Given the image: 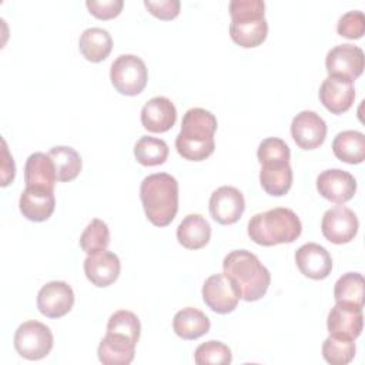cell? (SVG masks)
Returning a JSON list of instances; mask_svg holds the SVG:
<instances>
[{
    "label": "cell",
    "mask_w": 365,
    "mask_h": 365,
    "mask_svg": "<svg viewBox=\"0 0 365 365\" xmlns=\"http://www.w3.org/2000/svg\"><path fill=\"white\" fill-rule=\"evenodd\" d=\"M215 115L200 107L185 111L181 130L175 138L178 154L188 161H202L208 158L215 148L214 134L217 130Z\"/></svg>",
    "instance_id": "6da1fadb"
},
{
    "label": "cell",
    "mask_w": 365,
    "mask_h": 365,
    "mask_svg": "<svg viewBox=\"0 0 365 365\" xmlns=\"http://www.w3.org/2000/svg\"><path fill=\"white\" fill-rule=\"evenodd\" d=\"M222 268L235 284L241 299L254 302L267 294L271 274L255 254L247 250H234L225 255Z\"/></svg>",
    "instance_id": "7a4b0ae2"
},
{
    "label": "cell",
    "mask_w": 365,
    "mask_h": 365,
    "mask_svg": "<svg viewBox=\"0 0 365 365\" xmlns=\"http://www.w3.org/2000/svg\"><path fill=\"white\" fill-rule=\"evenodd\" d=\"M140 198L148 221L167 227L178 211V182L167 173L151 174L141 181Z\"/></svg>",
    "instance_id": "3957f363"
},
{
    "label": "cell",
    "mask_w": 365,
    "mask_h": 365,
    "mask_svg": "<svg viewBox=\"0 0 365 365\" xmlns=\"http://www.w3.org/2000/svg\"><path fill=\"white\" fill-rule=\"evenodd\" d=\"M302 232L298 215L285 207L258 212L248 221L250 238L262 247L294 242Z\"/></svg>",
    "instance_id": "277c9868"
},
{
    "label": "cell",
    "mask_w": 365,
    "mask_h": 365,
    "mask_svg": "<svg viewBox=\"0 0 365 365\" xmlns=\"http://www.w3.org/2000/svg\"><path fill=\"white\" fill-rule=\"evenodd\" d=\"M261 0H232L230 3V36L232 41L244 48H254L267 38L268 23Z\"/></svg>",
    "instance_id": "5b68a950"
},
{
    "label": "cell",
    "mask_w": 365,
    "mask_h": 365,
    "mask_svg": "<svg viewBox=\"0 0 365 365\" xmlns=\"http://www.w3.org/2000/svg\"><path fill=\"white\" fill-rule=\"evenodd\" d=\"M110 80L120 94L137 96L147 86L148 71L145 63L134 54H121L111 64Z\"/></svg>",
    "instance_id": "8992f818"
},
{
    "label": "cell",
    "mask_w": 365,
    "mask_h": 365,
    "mask_svg": "<svg viewBox=\"0 0 365 365\" xmlns=\"http://www.w3.org/2000/svg\"><path fill=\"white\" fill-rule=\"evenodd\" d=\"M53 341L50 328L38 321H26L19 325L13 339L17 354L29 361L47 356L53 348Z\"/></svg>",
    "instance_id": "52a82bcc"
},
{
    "label": "cell",
    "mask_w": 365,
    "mask_h": 365,
    "mask_svg": "<svg viewBox=\"0 0 365 365\" xmlns=\"http://www.w3.org/2000/svg\"><path fill=\"white\" fill-rule=\"evenodd\" d=\"M201 294L205 305L211 311L222 315L232 312L241 299L235 284L225 272L208 277L202 285Z\"/></svg>",
    "instance_id": "ba28073f"
},
{
    "label": "cell",
    "mask_w": 365,
    "mask_h": 365,
    "mask_svg": "<svg viewBox=\"0 0 365 365\" xmlns=\"http://www.w3.org/2000/svg\"><path fill=\"white\" fill-rule=\"evenodd\" d=\"M358 218L348 207L336 205L327 210L322 215V235L332 244H346L352 241L358 232Z\"/></svg>",
    "instance_id": "9c48e42d"
},
{
    "label": "cell",
    "mask_w": 365,
    "mask_h": 365,
    "mask_svg": "<svg viewBox=\"0 0 365 365\" xmlns=\"http://www.w3.org/2000/svg\"><path fill=\"white\" fill-rule=\"evenodd\" d=\"M210 214L212 220L221 225L237 222L245 210V200L242 192L231 185L217 188L210 197Z\"/></svg>",
    "instance_id": "30bf717a"
},
{
    "label": "cell",
    "mask_w": 365,
    "mask_h": 365,
    "mask_svg": "<svg viewBox=\"0 0 365 365\" xmlns=\"http://www.w3.org/2000/svg\"><path fill=\"white\" fill-rule=\"evenodd\" d=\"M318 96L319 101L329 113L342 114L348 111L354 104V81L342 76L331 74L322 81Z\"/></svg>",
    "instance_id": "8fae6325"
},
{
    "label": "cell",
    "mask_w": 365,
    "mask_h": 365,
    "mask_svg": "<svg viewBox=\"0 0 365 365\" xmlns=\"http://www.w3.org/2000/svg\"><path fill=\"white\" fill-rule=\"evenodd\" d=\"M291 135L302 150H315L325 141L327 123L315 111L304 110L291 123Z\"/></svg>",
    "instance_id": "7c38bea8"
},
{
    "label": "cell",
    "mask_w": 365,
    "mask_h": 365,
    "mask_svg": "<svg viewBox=\"0 0 365 365\" xmlns=\"http://www.w3.org/2000/svg\"><path fill=\"white\" fill-rule=\"evenodd\" d=\"M74 305L73 288L64 281H51L37 294V308L47 318H61Z\"/></svg>",
    "instance_id": "4fadbf2b"
},
{
    "label": "cell",
    "mask_w": 365,
    "mask_h": 365,
    "mask_svg": "<svg viewBox=\"0 0 365 365\" xmlns=\"http://www.w3.org/2000/svg\"><path fill=\"white\" fill-rule=\"evenodd\" d=\"M317 190L325 200L345 204L356 192V180L345 170L329 168L317 177Z\"/></svg>",
    "instance_id": "5bb4252c"
},
{
    "label": "cell",
    "mask_w": 365,
    "mask_h": 365,
    "mask_svg": "<svg viewBox=\"0 0 365 365\" xmlns=\"http://www.w3.org/2000/svg\"><path fill=\"white\" fill-rule=\"evenodd\" d=\"M325 67L329 76L336 74L354 81L364 71V51L348 43L335 46L327 54Z\"/></svg>",
    "instance_id": "9a60e30c"
},
{
    "label": "cell",
    "mask_w": 365,
    "mask_h": 365,
    "mask_svg": "<svg viewBox=\"0 0 365 365\" xmlns=\"http://www.w3.org/2000/svg\"><path fill=\"white\" fill-rule=\"evenodd\" d=\"M362 327L364 315L361 307L336 302L328 314L327 328L329 335L354 341L361 335Z\"/></svg>",
    "instance_id": "2e32d148"
},
{
    "label": "cell",
    "mask_w": 365,
    "mask_h": 365,
    "mask_svg": "<svg viewBox=\"0 0 365 365\" xmlns=\"http://www.w3.org/2000/svg\"><path fill=\"white\" fill-rule=\"evenodd\" d=\"M83 267L87 279L98 288H106L114 284L121 269L118 257L107 250L88 254Z\"/></svg>",
    "instance_id": "e0dca14e"
},
{
    "label": "cell",
    "mask_w": 365,
    "mask_h": 365,
    "mask_svg": "<svg viewBox=\"0 0 365 365\" xmlns=\"http://www.w3.org/2000/svg\"><path fill=\"white\" fill-rule=\"evenodd\" d=\"M295 262L301 274L311 279H324L332 269V258L329 252L317 242L301 245L295 252Z\"/></svg>",
    "instance_id": "ac0fdd59"
},
{
    "label": "cell",
    "mask_w": 365,
    "mask_h": 365,
    "mask_svg": "<svg viewBox=\"0 0 365 365\" xmlns=\"http://www.w3.org/2000/svg\"><path fill=\"white\" fill-rule=\"evenodd\" d=\"M56 198L54 190L40 187H26L20 194L19 208L23 217L33 222L48 220L54 211Z\"/></svg>",
    "instance_id": "d6986e66"
},
{
    "label": "cell",
    "mask_w": 365,
    "mask_h": 365,
    "mask_svg": "<svg viewBox=\"0 0 365 365\" xmlns=\"http://www.w3.org/2000/svg\"><path fill=\"white\" fill-rule=\"evenodd\" d=\"M177 120V108L170 98L157 96L150 98L141 108V124L150 133H165Z\"/></svg>",
    "instance_id": "ffe728a7"
},
{
    "label": "cell",
    "mask_w": 365,
    "mask_h": 365,
    "mask_svg": "<svg viewBox=\"0 0 365 365\" xmlns=\"http://www.w3.org/2000/svg\"><path fill=\"white\" fill-rule=\"evenodd\" d=\"M135 345L131 338L107 331L97 349L98 359L104 365H128L134 359Z\"/></svg>",
    "instance_id": "44dd1931"
},
{
    "label": "cell",
    "mask_w": 365,
    "mask_h": 365,
    "mask_svg": "<svg viewBox=\"0 0 365 365\" xmlns=\"http://www.w3.org/2000/svg\"><path fill=\"white\" fill-rule=\"evenodd\" d=\"M259 184L262 190L274 197L285 195L292 185V168L288 160L262 161Z\"/></svg>",
    "instance_id": "7402d4cb"
},
{
    "label": "cell",
    "mask_w": 365,
    "mask_h": 365,
    "mask_svg": "<svg viewBox=\"0 0 365 365\" xmlns=\"http://www.w3.org/2000/svg\"><path fill=\"white\" fill-rule=\"evenodd\" d=\"M57 181L56 168L48 154L33 153L29 155L24 165L26 187H40L54 190Z\"/></svg>",
    "instance_id": "603a6c76"
},
{
    "label": "cell",
    "mask_w": 365,
    "mask_h": 365,
    "mask_svg": "<svg viewBox=\"0 0 365 365\" xmlns=\"http://www.w3.org/2000/svg\"><path fill=\"white\" fill-rule=\"evenodd\" d=\"M211 237L208 221L200 214H188L177 228V240L187 250H200L205 247Z\"/></svg>",
    "instance_id": "cb8c5ba5"
},
{
    "label": "cell",
    "mask_w": 365,
    "mask_h": 365,
    "mask_svg": "<svg viewBox=\"0 0 365 365\" xmlns=\"http://www.w3.org/2000/svg\"><path fill=\"white\" fill-rule=\"evenodd\" d=\"M210 319L208 317L192 307H187L180 309L173 319V329L174 332L187 341L197 339L205 335L210 331Z\"/></svg>",
    "instance_id": "d4e9b609"
},
{
    "label": "cell",
    "mask_w": 365,
    "mask_h": 365,
    "mask_svg": "<svg viewBox=\"0 0 365 365\" xmlns=\"http://www.w3.org/2000/svg\"><path fill=\"white\" fill-rule=\"evenodd\" d=\"M83 57L91 63H100L108 57L113 48V38L106 29L90 27L83 31L78 40Z\"/></svg>",
    "instance_id": "484cf974"
},
{
    "label": "cell",
    "mask_w": 365,
    "mask_h": 365,
    "mask_svg": "<svg viewBox=\"0 0 365 365\" xmlns=\"http://www.w3.org/2000/svg\"><path fill=\"white\" fill-rule=\"evenodd\" d=\"M332 151L344 163L361 164L365 160V137L355 130L341 131L332 141Z\"/></svg>",
    "instance_id": "4316f807"
},
{
    "label": "cell",
    "mask_w": 365,
    "mask_h": 365,
    "mask_svg": "<svg viewBox=\"0 0 365 365\" xmlns=\"http://www.w3.org/2000/svg\"><path fill=\"white\" fill-rule=\"evenodd\" d=\"M56 168L57 181L68 182L77 178L81 171V157L80 154L67 145H56L48 151Z\"/></svg>",
    "instance_id": "83f0119b"
},
{
    "label": "cell",
    "mask_w": 365,
    "mask_h": 365,
    "mask_svg": "<svg viewBox=\"0 0 365 365\" xmlns=\"http://www.w3.org/2000/svg\"><path fill=\"white\" fill-rule=\"evenodd\" d=\"M335 302L364 307L365 282L359 272H346L338 278L334 287Z\"/></svg>",
    "instance_id": "f1b7e54d"
},
{
    "label": "cell",
    "mask_w": 365,
    "mask_h": 365,
    "mask_svg": "<svg viewBox=\"0 0 365 365\" xmlns=\"http://www.w3.org/2000/svg\"><path fill=\"white\" fill-rule=\"evenodd\" d=\"M168 145L164 140L144 135L134 145V157L144 167H155L165 163Z\"/></svg>",
    "instance_id": "f546056e"
},
{
    "label": "cell",
    "mask_w": 365,
    "mask_h": 365,
    "mask_svg": "<svg viewBox=\"0 0 365 365\" xmlns=\"http://www.w3.org/2000/svg\"><path fill=\"white\" fill-rule=\"evenodd\" d=\"M355 342L352 339L329 335L322 342V356L331 365H346L355 356Z\"/></svg>",
    "instance_id": "4dcf8cb0"
},
{
    "label": "cell",
    "mask_w": 365,
    "mask_h": 365,
    "mask_svg": "<svg viewBox=\"0 0 365 365\" xmlns=\"http://www.w3.org/2000/svg\"><path fill=\"white\" fill-rule=\"evenodd\" d=\"M110 244V231L104 221L94 218L80 235V247L88 255L101 250H107Z\"/></svg>",
    "instance_id": "1f68e13d"
},
{
    "label": "cell",
    "mask_w": 365,
    "mask_h": 365,
    "mask_svg": "<svg viewBox=\"0 0 365 365\" xmlns=\"http://www.w3.org/2000/svg\"><path fill=\"white\" fill-rule=\"evenodd\" d=\"M197 365H227L232 361L231 349L220 341H208L197 346L194 352Z\"/></svg>",
    "instance_id": "d6a6232c"
},
{
    "label": "cell",
    "mask_w": 365,
    "mask_h": 365,
    "mask_svg": "<svg viewBox=\"0 0 365 365\" xmlns=\"http://www.w3.org/2000/svg\"><path fill=\"white\" fill-rule=\"evenodd\" d=\"M107 331L123 334V335L131 338L133 341L138 342L141 324H140L138 317L134 312L127 311V309H120V311H115L110 317V319L107 322Z\"/></svg>",
    "instance_id": "836d02e7"
},
{
    "label": "cell",
    "mask_w": 365,
    "mask_h": 365,
    "mask_svg": "<svg viewBox=\"0 0 365 365\" xmlns=\"http://www.w3.org/2000/svg\"><path fill=\"white\" fill-rule=\"evenodd\" d=\"M336 31L339 36L349 40L361 38L365 33V16L359 10H351L342 14L336 24Z\"/></svg>",
    "instance_id": "e575fe53"
},
{
    "label": "cell",
    "mask_w": 365,
    "mask_h": 365,
    "mask_svg": "<svg viewBox=\"0 0 365 365\" xmlns=\"http://www.w3.org/2000/svg\"><path fill=\"white\" fill-rule=\"evenodd\" d=\"M257 157L259 163L268 160H289L291 151L284 140L278 137H268L259 143Z\"/></svg>",
    "instance_id": "d590c367"
},
{
    "label": "cell",
    "mask_w": 365,
    "mask_h": 365,
    "mask_svg": "<svg viewBox=\"0 0 365 365\" xmlns=\"http://www.w3.org/2000/svg\"><path fill=\"white\" fill-rule=\"evenodd\" d=\"M86 6L88 11L100 19V20H110L117 17L124 6L123 0H87Z\"/></svg>",
    "instance_id": "8d00e7d4"
},
{
    "label": "cell",
    "mask_w": 365,
    "mask_h": 365,
    "mask_svg": "<svg viewBox=\"0 0 365 365\" xmlns=\"http://www.w3.org/2000/svg\"><path fill=\"white\" fill-rule=\"evenodd\" d=\"M147 10L160 20H173L178 16L181 3L178 0H144Z\"/></svg>",
    "instance_id": "74e56055"
},
{
    "label": "cell",
    "mask_w": 365,
    "mask_h": 365,
    "mask_svg": "<svg viewBox=\"0 0 365 365\" xmlns=\"http://www.w3.org/2000/svg\"><path fill=\"white\" fill-rule=\"evenodd\" d=\"M3 144V160H1V187H7L13 180L16 174V167L13 157L9 154L7 144L4 140H1Z\"/></svg>",
    "instance_id": "f35d334b"
}]
</instances>
